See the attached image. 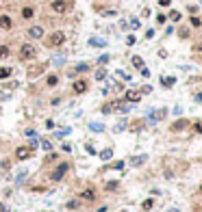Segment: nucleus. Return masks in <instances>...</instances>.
I'll return each mask as SVG.
<instances>
[{
  "label": "nucleus",
  "instance_id": "obj_1",
  "mask_svg": "<svg viewBox=\"0 0 202 212\" xmlns=\"http://www.w3.org/2000/svg\"><path fill=\"white\" fill-rule=\"evenodd\" d=\"M37 56V48L33 45V43H24L22 48H20V59L22 61H33Z\"/></svg>",
  "mask_w": 202,
  "mask_h": 212
},
{
  "label": "nucleus",
  "instance_id": "obj_2",
  "mask_svg": "<svg viewBox=\"0 0 202 212\" xmlns=\"http://www.w3.org/2000/svg\"><path fill=\"white\" fill-rule=\"evenodd\" d=\"M113 111H120V113H126V111H128V106H126L124 102H120V100H113V102H106V104L102 106V113H113Z\"/></svg>",
  "mask_w": 202,
  "mask_h": 212
},
{
  "label": "nucleus",
  "instance_id": "obj_3",
  "mask_svg": "<svg viewBox=\"0 0 202 212\" xmlns=\"http://www.w3.org/2000/svg\"><path fill=\"white\" fill-rule=\"evenodd\" d=\"M65 43V33L63 31H54L50 37H48V48H59Z\"/></svg>",
  "mask_w": 202,
  "mask_h": 212
},
{
  "label": "nucleus",
  "instance_id": "obj_4",
  "mask_svg": "<svg viewBox=\"0 0 202 212\" xmlns=\"http://www.w3.org/2000/svg\"><path fill=\"white\" fill-rule=\"evenodd\" d=\"M50 9H52V13H57V15H63V13H67V9H70V2H67V0H52V2H50Z\"/></svg>",
  "mask_w": 202,
  "mask_h": 212
},
{
  "label": "nucleus",
  "instance_id": "obj_5",
  "mask_svg": "<svg viewBox=\"0 0 202 212\" xmlns=\"http://www.w3.org/2000/svg\"><path fill=\"white\" fill-rule=\"evenodd\" d=\"M67 169H70V165H67V163H61V165H59V167L50 173V180H52V182H61V180L65 177Z\"/></svg>",
  "mask_w": 202,
  "mask_h": 212
},
{
  "label": "nucleus",
  "instance_id": "obj_6",
  "mask_svg": "<svg viewBox=\"0 0 202 212\" xmlns=\"http://www.w3.org/2000/svg\"><path fill=\"white\" fill-rule=\"evenodd\" d=\"M33 154H35V149H33L31 145H22V147L15 149V158H17V160H28Z\"/></svg>",
  "mask_w": 202,
  "mask_h": 212
},
{
  "label": "nucleus",
  "instance_id": "obj_7",
  "mask_svg": "<svg viewBox=\"0 0 202 212\" xmlns=\"http://www.w3.org/2000/svg\"><path fill=\"white\" fill-rule=\"evenodd\" d=\"M46 67H48V63H37V65H31V67L26 69V74H28L31 78H37L39 74L46 72Z\"/></svg>",
  "mask_w": 202,
  "mask_h": 212
},
{
  "label": "nucleus",
  "instance_id": "obj_8",
  "mask_svg": "<svg viewBox=\"0 0 202 212\" xmlns=\"http://www.w3.org/2000/svg\"><path fill=\"white\" fill-rule=\"evenodd\" d=\"M28 37L31 39H42L44 37V26H31L28 28Z\"/></svg>",
  "mask_w": 202,
  "mask_h": 212
},
{
  "label": "nucleus",
  "instance_id": "obj_9",
  "mask_svg": "<svg viewBox=\"0 0 202 212\" xmlns=\"http://www.w3.org/2000/svg\"><path fill=\"white\" fill-rule=\"evenodd\" d=\"M124 100L135 104V102H139V100H141V93H139V91H126V93H124Z\"/></svg>",
  "mask_w": 202,
  "mask_h": 212
},
{
  "label": "nucleus",
  "instance_id": "obj_10",
  "mask_svg": "<svg viewBox=\"0 0 202 212\" xmlns=\"http://www.w3.org/2000/svg\"><path fill=\"white\" fill-rule=\"evenodd\" d=\"M78 197L85 199V201H94V199H96V191H94V188H85V191H81Z\"/></svg>",
  "mask_w": 202,
  "mask_h": 212
},
{
  "label": "nucleus",
  "instance_id": "obj_11",
  "mask_svg": "<svg viewBox=\"0 0 202 212\" xmlns=\"http://www.w3.org/2000/svg\"><path fill=\"white\" fill-rule=\"evenodd\" d=\"M72 89H74V93H85V91L89 89V85H87V80H76V82L72 85Z\"/></svg>",
  "mask_w": 202,
  "mask_h": 212
},
{
  "label": "nucleus",
  "instance_id": "obj_12",
  "mask_svg": "<svg viewBox=\"0 0 202 212\" xmlns=\"http://www.w3.org/2000/svg\"><path fill=\"white\" fill-rule=\"evenodd\" d=\"M187 126H189V119H178V121L172 124V132H180V130H185Z\"/></svg>",
  "mask_w": 202,
  "mask_h": 212
},
{
  "label": "nucleus",
  "instance_id": "obj_13",
  "mask_svg": "<svg viewBox=\"0 0 202 212\" xmlns=\"http://www.w3.org/2000/svg\"><path fill=\"white\" fill-rule=\"evenodd\" d=\"M11 26H13L11 17H9V15H0V28H2V31H9Z\"/></svg>",
  "mask_w": 202,
  "mask_h": 212
},
{
  "label": "nucleus",
  "instance_id": "obj_14",
  "mask_svg": "<svg viewBox=\"0 0 202 212\" xmlns=\"http://www.w3.org/2000/svg\"><path fill=\"white\" fill-rule=\"evenodd\" d=\"M33 15H35V9L33 7H24L22 9V20H31Z\"/></svg>",
  "mask_w": 202,
  "mask_h": 212
},
{
  "label": "nucleus",
  "instance_id": "obj_15",
  "mask_svg": "<svg viewBox=\"0 0 202 212\" xmlns=\"http://www.w3.org/2000/svg\"><path fill=\"white\" fill-rule=\"evenodd\" d=\"M89 45H91V48H104L106 41H104V39H98V37H91V39H89Z\"/></svg>",
  "mask_w": 202,
  "mask_h": 212
},
{
  "label": "nucleus",
  "instance_id": "obj_16",
  "mask_svg": "<svg viewBox=\"0 0 202 212\" xmlns=\"http://www.w3.org/2000/svg\"><path fill=\"white\" fill-rule=\"evenodd\" d=\"M174 82H176V78H174V76H165V78H161V85L165 87V89L174 87Z\"/></svg>",
  "mask_w": 202,
  "mask_h": 212
},
{
  "label": "nucleus",
  "instance_id": "obj_17",
  "mask_svg": "<svg viewBox=\"0 0 202 212\" xmlns=\"http://www.w3.org/2000/svg\"><path fill=\"white\" fill-rule=\"evenodd\" d=\"M163 117H165V108L156 111V113H150V121H159V119H163Z\"/></svg>",
  "mask_w": 202,
  "mask_h": 212
},
{
  "label": "nucleus",
  "instance_id": "obj_18",
  "mask_svg": "<svg viewBox=\"0 0 202 212\" xmlns=\"http://www.w3.org/2000/svg\"><path fill=\"white\" fill-rule=\"evenodd\" d=\"M87 69H89V65H87V63H78V65H76L70 74H81V72H87Z\"/></svg>",
  "mask_w": 202,
  "mask_h": 212
},
{
  "label": "nucleus",
  "instance_id": "obj_19",
  "mask_svg": "<svg viewBox=\"0 0 202 212\" xmlns=\"http://www.w3.org/2000/svg\"><path fill=\"white\" fill-rule=\"evenodd\" d=\"M146 163V156H135V158H131V165L133 167H139V165H144Z\"/></svg>",
  "mask_w": 202,
  "mask_h": 212
},
{
  "label": "nucleus",
  "instance_id": "obj_20",
  "mask_svg": "<svg viewBox=\"0 0 202 212\" xmlns=\"http://www.w3.org/2000/svg\"><path fill=\"white\" fill-rule=\"evenodd\" d=\"M46 85H48V87H57V85H59V76L50 74V76L46 78Z\"/></svg>",
  "mask_w": 202,
  "mask_h": 212
},
{
  "label": "nucleus",
  "instance_id": "obj_21",
  "mask_svg": "<svg viewBox=\"0 0 202 212\" xmlns=\"http://www.w3.org/2000/svg\"><path fill=\"white\" fill-rule=\"evenodd\" d=\"M11 76V67H0V80H7Z\"/></svg>",
  "mask_w": 202,
  "mask_h": 212
},
{
  "label": "nucleus",
  "instance_id": "obj_22",
  "mask_svg": "<svg viewBox=\"0 0 202 212\" xmlns=\"http://www.w3.org/2000/svg\"><path fill=\"white\" fill-rule=\"evenodd\" d=\"M111 156H113V149H111V147H106V149H102V152H100V158H102V160H109Z\"/></svg>",
  "mask_w": 202,
  "mask_h": 212
},
{
  "label": "nucleus",
  "instance_id": "obj_23",
  "mask_svg": "<svg viewBox=\"0 0 202 212\" xmlns=\"http://www.w3.org/2000/svg\"><path fill=\"white\" fill-rule=\"evenodd\" d=\"M133 65H135L137 69H141V67H144V59H141V56H133Z\"/></svg>",
  "mask_w": 202,
  "mask_h": 212
},
{
  "label": "nucleus",
  "instance_id": "obj_24",
  "mask_svg": "<svg viewBox=\"0 0 202 212\" xmlns=\"http://www.w3.org/2000/svg\"><path fill=\"white\" fill-rule=\"evenodd\" d=\"M9 52H11V50H9V45H0V59H7V56H9Z\"/></svg>",
  "mask_w": 202,
  "mask_h": 212
},
{
  "label": "nucleus",
  "instance_id": "obj_25",
  "mask_svg": "<svg viewBox=\"0 0 202 212\" xmlns=\"http://www.w3.org/2000/svg\"><path fill=\"white\" fill-rule=\"evenodd\" d=\"M39 145H42V149H46V152H50V149H52V145H50V141H48V139H42V143H39Z\"/></svg>",
  "mask_w": 202,
  "mask_h": 212
},
{
  "label": "nucleus",
  "instance_id": "obj_26",
  "mask_svg": "<svg viewBox=\"0 0 202 212\" xmlns=\"http://www.w3.org/2000/svg\"><path fill=\"white\" fill-rule=\"evenodd\" d=\"M141 128H144V121H133V124H131V130H133V132H137V130H141Z\"/></svg>",
  "mask_w": 202,
  "mask_h": 212
},
{
  "label": "nucleus",
  "instance_id": "obj_27",
  "mask_svg": "<svg viewBox=\"0 0 202 212\" xmlns=\"http://www.w3.org/2000/svg\"><path fill=\"white\" fill-rule=\"evenodd\" d=\"M65 134H70V128H63V130H59V132H57L54 136H57V139H63Z\"/></svg>",
  "mask_w": 202,
  "mask_h": 212
},
{
  "label": "nucleus",
  "instance_id": "obj_28",
  "mask_svg": "<svg viewBox=\"0 0 202 212\" xmlns=\"http://www.w3.org/2000/svg\"><path fill=\"white\" fill-rule=\"evenodd\" d=\"M91 130H94V132H102V130H104V124H91Z\"/></svg>",
  "mask_w": 202,
  "mask_h": 212
},
{
  "label": "nucleus",
  "instance_id": "obj_29",
  "mask_svg": "<svg viewBox=\"0 0 202 212\" xmlns=\"http://www.w3.org/2000/svg\"><path fill=\"white\" fill-rule=\"evenodd\" d=\"M152 206H154V201H152V199H146V201L141 204V208H144V210H150Z\"/></svg>",
  "mask_w": 202,
  "mask_h": 212
},
{
  "label": "nucleus",
  "instance_id": "obj_30",
  "mask_svg": "<svg viewBox=\"0 0 202 212\" xmlns=\"http://www.w3.org/2000/svg\"><path fill=\"white\" fill-rule=\"evenodd\" d=\"M104 78H106V72L104 69H98L96 72V80H104Z\"/></svg>",
  "mask_w": 202,
  "mask_h": 212
},
{
  "label": "nucleus",
  "instance_id": "obj_31",
  "mask_svg": "<svg viewBox=\"0 0 202 212\" xmlns=\"http://www.w3.org/2000/svg\"><path fill=\"white\" fill-rule=\"evenodd\" d=\"M170 20H172V22H178V20H180V13H178V11H172V13H170Z\"/></svg>",
  "mask_w": 202,
  "mask_h": 212
},
{
  "label": "nucleus",
  "instance_id": "obj_32",
  "mask_svg": "<svg viewBox=\"0 0 202 212\" xmlns=\"http://www.w3.org/2000/svg\"><path fill=\"white\" fill-rule=\"evenodd\" d=\"M104 188H106V191H115V188H117V182H106Z\"/></svg>",
  "mask_w": 202,
  "mask_h": 212
},
{
  "label": "nucleus",
  "instance_id": "obj_33",
  "mask_svg": "<svg viewBox=\"0 0 202 212\" xmlns=\"http://www.w3.org/2000/svg\"><path fill=\"white\" fill-rule=\"evenodd\" d=\"M102 15L109 17V15H115V11H113V9H102Z\"/></svg>",
  "mask_w": 202,
  "mask_h": 212
},
{
  "label": "nucleus",
  "instance_id": "obj_34",
  "mask_svg": "<svg viewBox=\"0 0 202 212\" xmlns=\"http://www.w3.org/2000/svg\"><path fill=\"white\" fill-rule=\"evenodd\" d=\"M117 76H120V78H122V80H131V76H128V74H126V72H117Z\"/></svg>",
  "mask_w": 202,
  "mask_h": 212
},
{
  "label": "nucleus",
  "instance_id": "obj_35",
  "mask_svg": "<svg viewBox=\"0 0 202 212\" xmlns=\"http://www.w3.org/2000/svg\"><path fill=\"white\" fill-rule=\"evenodd\" d=\"M194 130H196V132H200V134H202V121H196V124H194Z\"/></svg>",
  "mask_w": 202,
  "mask_h": 212
},
{
  "label": "nucleus",
  "instance_id": "obj_36",
  "mask_svg": "<svg viewBox=\"0 0 202 212\" xmlns=\"http://www.w3.org/2000/svg\"><path fill=\"white\" fill-rule=\"evenodd\" d=\"M131 28H139V20L133 17V20H131Z\"/></svg>",
  "mask_w": 202,
  "mask_h": 212
},
{
  "label": "nucleus",
  "instance_id": "obj_37",
  "mask_svg": "<svg viewBox=\"0 0 202 212\" xmlns=\"http://www.w3.org/2000/svg\"><path fill=\"white\" fill-rule=\"evenodd\" d=\"M106 61H109V56H106V54H102L100 59H98V63H100V65H104V63H106Z\"/></svg>",
  "mask_w": 202,
  "mask_h": 212
},
{
  "label": "nucleus",
  "instance_id": "obj_38",
  "mask_svg": "<svg viewBox=\"0 0 202 212\" xmlns=\"http://www.w3.org/2000/svg\"><path fill=\"white\" fill-rule=\"evenodd\" d=\"M4 87H9V89H17V80H11L9 85H4Z\"/></svg>",
  "mask_w": 202,
  "mask_h": 212
},
{
  "label": "nucleus",
  "instance_id": "obj_39",
  "mask_svg": "<svg viewBox=\"0 0 202 212\" xmlns=\"http://www.w3.org/2000/svg\"><path fill=\"white\" fill-rule=\"evenodd\" d=\"M126 43H128V45H133V43H135V37H133V35H128V37H126Z\"/></svg>",
  "mask_w": 202,
  "mask_h": 212
},
{
  "label": "nucleus",
  "instance_id": "obj_40",
  "mask_svg": "<svg viewBox=\"0 0 202 212\" xmlns=\"http://www.w3.org/2000/svg\"><path fill=\"white\" fill-rule=\"evenodd\" d=\"M85 149H87V154H96V149H94L91 145H85Z\"/></svg>",
  "mask_w": 202,
  "mask_h": 212
},
{
  "label": "nucleus",
  "instance_id": "obj_41",
  "mask_svg": "<svg viewBox=\"0 0 202 212\" xmlns=\"http://www.w3.org/2000/svg\"><path fill=\"white\" fill-rule=\"evenodd\" d=\"M113 169H124V163H122V160H120V163H115V165H113Z\"/></svg>",
  "mask_w": 202,
  "mask_h": 212
},
{
  "label": "nucleus",
  "instance_id": "obj_42",
  "mask_svg": "<svg viewBox=\"0 0 202 212\" xmlns=\"http://www.w3.org/2000/svg\"><path fill=\"white\" fill-rule=\"evenodd\" d=\"M191 24H194V26H200L202 22H200V20H198V17H191Z\"/></svg>",
  "mask_w": 202,
  "mask_h": 212
},
{
  "label": "nucleus",
  "instance_id": "obj_43",
  "mask_svg": "<svg viewBox=\"0 0 202 212\" xmlns=\"http://www.w3.org/2000/svg\"><path fill=\"white\" fill-rule=\"evenodd\" d=\"M196 52H198V54L202 56V43H198V45H196Z\"/></svg>",
  "mask_w": 202,
  "mask_h": 212
},
{
  "label": "nucleus",
  "instance_id": "obj_44",
  "mask_svg": "<svg viewBox=\"0 0 202 212\" xmlns=\"http://www.w3.org/2000/svg\"><path fill=\"white\" fill-rule=\"evenodd\" d=\"M170 4V0H161V7H167Z\"/></svg>",
  "mask_w": 202,
  "mask_h": 212
},
{
  "label": "nucleus",
  "instance_id": "obj_45",
  "mask_svg": "<svg viewBox=\"0 0 202 212\" xmlns=\"http://www.w3.org/2000/svg\"><path fill=\"white\" fill-rule=\"evenodd\" d=\"M0 212H7V206L4 204H0Z\"/></svg>",
  "mask_w": 202,
  "mask_h": 212
},
{
  "label": "nucleus",
  "instance_id": "obj_46",
  "mask_svg": "<svg viewBox=\"0 0 202 212\" xmlns=\"http://www.w3.org/2000/svg\"><path fill=\"white\" fill-rule=\"evenodd\" d=\"M196 102H202V93H198V95H196Z\"/></svg>",
  "mask_w": 202,
  "mask_h": 212
},
{
  "label": "nucleus",
  "instance_id": "obj_47",
  "mask_svg": "<svg viewBox=\"0 0 202 212\" xmlns=\"http://www.w3.org/2000/svg\"><path fill=\"white\" fill-rule=\"evenodd\" d=\"M170 212H178V210H170Z\"/></svg>",
  "mask_w": 202,
  "mask_h": 212
},
{
  "label": "nucleus",
  "instance_id": "obj_48",
  "mask_svg": "<svg viewBox=\"0 0 202 212\" xmlns=\"http://www.w3.org/2000/svg\"><path fill=\"white\" fill-rule=\"evenodd\" d=\"M200 193H202V184H200Z\"/></svg>",
  "mask_w": 202,
  "mask_h": 212
},
{
  "label": "nucleus",
  "instance_id": "obj_49",
  "mask_svg": "<svg viewBox=\"0 0 202 212\" xmlns=\"http://www.w3.org/2000/svg\"><path fill=\"white\" fill-rule=\"evenodd\" d=\"M198 212H202V210H198Z\"/></svg>",
  "mask_w": 202,
  "mask_h": 212
}]
</instances>
